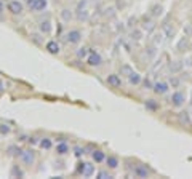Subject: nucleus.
<instances>
[{
  "instance_id": "29",
  "label": "nucleus",
  "mask_w": 192,
  "mask_h": 179,
  "mask_svg": "<svg viewBox=\"0 0 192 179\" xmlns=\"http://www.w3.org/2000/svg\"><path fill=\"white\" fill-rule=\"evenodd\" d=\"M131 72H133V67L130 66V64H123V66L120 67V74H122V75H125V77H128V75H130Z\"/></svg>"
},
{
  "instance_id": "31",
  "label": "nucleus",
  "mask_w": 192,
  "mask_h": 179,
  "mask_svg": "<svg viewBox=\"0 0 192 179\" xmlns=\"http://www.w3.org/2000/svg\"><path fill=\"white\" fill-rule=\"evenodd\" d=\"M72 150H74V155H75V157H82L83 154H87V149L82 147V146H74Z\"/></svg>"
},
{
  "instance_id": "23",
  "label": "nucleus",
  "mask_w": 192,
  "mask_h": 179,
  "mask_svg": "<svg viewBox=\"0 0 192 179\" xmlns=\"http://www.w3.org/2000/svg\"><path fill=\"white\" fill-rule=\"evenodd\" d=\"M21 152H23V150H21V149H19L16 144H11V146H8V147H6V154H8L10 157H18V158H19Z\"/></svg>"
},
{
  "instance_id": "24",
  "label": "nucleus",
  "mask_w": 192,
  "mask_h": 179,
  "mask_svg": "<svg viewBox=\"0 0 192 179\" xmlns=\"http://www.w3.org/2000/svg\"><path fill=\"white\" fill-rule=\"evenodd\" d=\"M39 147L43 149V150H50L53 147V139L51 138H42L40 142H39Z\"/></svg>"
},
{
  "instance_id": "28",
  "label": "nucleus",
  "mask_w": 192,
  "mask_h": 179,
  "mask_svg": "<svg viewBox=\"0 0 192 179\" xmlns=\"http://www.w3.org/2000/svg\"><path fill=\"white\" fill-rule=\"evenodd\" d=\"M144 106H146L147 110H152V112H155L159 109V103L155 101V99H147V101L144 103Z\"/></svg>"
},
{
  "instance_id": "36",
  "label": "nucleus",
  "mask_w": 192,
  "mask_h": 179,
  "mask_svg": "<svg viewBox=\"0 0 192 179\" xmlns=\"http://www.w3.org/2000/svg\"><path fill=\"white\" fill-rule=\"evenodd\" d=\"M87 3H88V0H80V2L77 3L75 11H80V10H83V8H87Z\"/></svg>"
},
{
  "instance_id": "33",
  "label": "nucleus",
  "mask_w": 192,
  "mask_h": 179,
  "mask_svg": "<svg viewBox=\"0 0 192 179\" xmlns=\"http://www.w3.org/2000/svg\"><path fill=\"white\" fill-rule=\"evenodd\" d=\"M162 13H163V8L160 5H155L154 8H152V16L154 18H159V16H162Z\"/></svg>"
},
{
  "instance_id": "15",
  "label": "nucleus",
  "mask_w": 192,
  "mask_h": 179,
  "mask_svg": "<svg viewBox=\"0 0 192 179\" xmlns=\"http://www.w3.org/2000/svg\"><path fill=\"white\" fill-rule=\"evenodd\" d=\"M168 83L167 82H157V83H154V87H152V90H154V93H157V95H165V93L168 91Z\"/></svg>"
},
{
  "instance_id": "20",
  "label": "nucleus",
  "mask_w": 192,
  "mask_h": 179,
  "mask_svg": "<svg viewBox=\"0 0 192 179\" xmlns=\"http://www.w3.org/2000/svg\"><path fill=\"white\" fill-rule=\"evenodd\" d=\"M157 54H159V48L155 47V45H152V43H151V45H149V47L146 48V56H147V59H149V61H152Z\"/></svg>"
},
{
  "instance_id": "34",
  "label": "nucleus",
  "mask_w": 192,
  "mask_h": 179,
  "mask_svg": "<svg viewBox=\"0 0 192 179\" xmlns=\"http://www.w3.org/2000/svg\"><path fill=\"white\" fill-rule=\"evenodd\" d=\"M141 35H143V32H141V31H133L130 34V39L134 40V42H138V40H141Z\"/></svg>"
},
{
  "instance_id": "10",
  "label": "nucleus",
  "mask_w": 192,
  "mask_h": 179,
  "mask_svg": "<svg viewBox=\"0 0 192 179\" xmlns=\"http://www.w3.org/2000/svg\"><path fill=\"white\" fill-rule=\"evenodd\" d=\"M106 82H107V85H109V87H112V88H120V87H122V78H120V75H117V74L107 75Z\"/></svg>"
},
{
  "instance_id": "41",
  "label": "nucleus",
  "mask_w": 192,
  "mask_h": 179,
  "mask_svg": "<svg viewBox=\"0 0 192 179\" xmlns=\"http://www.w3.org/2000/svg\"><path fill=\"white\" fill-rule=\"evenodd\" d=\"M178 83H179V80H178V78H171V85H175V87H178Z\"/></svg>"
},
{
  "instance_id": "8",
  "label": "nucleus",
  "mask_w": 192,
  "mask_h": 179,
  "mask_svg": "<svg viewBox=\"0 0 192 179\" xmlns=\"http://www.w3.org/2000/svg\"><path fill=\"white\" fill-rule=\"evenodd\" d=\"M45 50H47L50 54H59V51H61V45H59L56 40H48L47 43H45Z\"/></svg>"
},
{
  "instance_id": "32",
  "label": "nucleus",
  "mask_w": 192,
  "mask_h": 179,
  "mask_svg": "<svg viewBox=\"0 0 192 179\" xmlns=\"http://www.w3.org/2000/svg\"><path fill=\"white\" fill-rule=\"evenodd\" d=\"M31 40L34 42V43H37V45H42V43H43V39H42L40 34H31Z\"/></svg>"
},
{
  "instance_id": "13",
  "label": "nucleus",
  "mask_w": 192,
  "mask_h": 179,
  "mask_svg": "<svg viewBox=\"0 0 192 179\" xmlns=\"http://www.w3.org/2000/svg\"><path fill=\"white\" fill-rule=\"evenodd\" d=\"M69 152H70V146L67 144V141H58V144H56V154L66 155Z\"/></svg>"
},
{
  "instance_id": "40",
  "label": "nucleus",
  "mask_w": 192,
  "mask_h": 179,
  "mask_svg": "<svg viewBox=\"0 0 192 179\" xmlns=\"http://www.w3.org/2000/svg\"><path fill=\"white\" fill-rule=\"evenodd\" d=\"M3 13H5V3L2 2V0H0V18H2Z\"/></svg>"
},
{
  "instance_id": "19",
  "label": "nucleus",
  "mask_w": 192,
  "mask_h": 179,
  "mask_svg": "<svg viewBox=\"0 0 192 179\" xmlns=\"http://www.w3.org/2000/svg\"><path fill=\"white\" fill-rule=\"evenodd\" d=\"M162 31L165 32L167 39H171L173 35H175V27H173V24L170 23V21H167V23H165V24L162 26Z\"/></svg>"
},
{
  "instance_id": "3",
  "label": "nucleus",
  "mask_w": 192,
  "mask_h": 179,
  "mask_svg": "<svg viewBox=\"0 0 192 179\" xmlns=\"http://www.w3.org/2000/svg\"><path fill=\"white\" fill-rule=\"evenodd\" d=\"M19 160L23 165H26V166H32V165L35 163V154L32 149H24L23 152H21L19 155Z\"/></svg>"
},
{
  "instance_id": "27",
  "label": "nucleus",
  "mask_w": 192,
  "mask_h": 179,
  "mask_svg": "<svg viewBox=\"0 0 192 179\" xmlns=\"http://www.w3.org/2000/svg\"><path fill=\"white\" fill-rule=\"evenodd\" d=\"M10 176L11 177H24V171L21 170L18 165H13L11 170H10Z\"/></svg>"
},
{
  "instance_id": "7",
  "label": "nucleus",
  "mask_w": 192,
  "mask_h": 179,
  "mask_svg": "<svg viewBox=\"0 0 192 179\" xmlns=\"http://www.w3.org/2000/svg\"><path fill=\"white\" fill-rule=\"evenodd\" d=\"M165 40H167V35L165 32H163L162 29L157 31V32H152V37H151V43L155 45L157 48H160L163 43H165Z\"/></svg>"
},
{
  "instance_id": "37",
  "label": "nucleus",
  "mask_w": 192,
  "mask_h": 179,
  "mask_svg": "<svg viewBox=\"0 0 192 179\" xmlns=\"http://www.w3.org/2000/svg\"><path fill=\"white\" fill-rule=\"evenodd\" d=\"M27 142H29L31 146H35V144H39V142H40V139L37 138V136H29V141H27Z\"/></svg>"
},
{
  "instance_id": "35",
  "label": "nucleus",
  "mask_w": 192,
  "mask_h": 179,
  "mask_svg": "<svg viewBox=\"0 0 192 179\" xmlns=\"http://www.w3.org/2000/svg\"><path fill=\"white\" fill-rule=\"evenodd\" d=\"M96 177H99V179H111L112 176H111V174L107 173V171H98Z\"/></svg>"
},
{
  "instance_id": "18",
  "label": "nucleus",
  "mask_w": 192,
  "mask_h": 179,
  "mask_svg": "<svg viewBox=\"0 0 192 179\" xmlns=\"http://www.w3.org/2000/svg\"><path fill=\"white\" fill-rule=\"evenodd\" d=\"M126 78H128V83H130V85H134V87L143 82V77H141L138 72H134V70H133V72H131L130 75H128Z\"/></svg>"
},
{
  "instance_id": "9",
  "label": "nucleus",
  "mask_w": 192,
  "mask_h": 179,
  "mask_svg": "<svg viewBox=\"0 0 192 179\" xmlns=\"http://www.w3.org/2000/svg\"><path fill=\"white\" fill-rule=\"evenodd\" d=\"M170 101H171V104L175 107H181L184 104V101H186V96H184L181 91H175L171 95V99H170Z\"/></svg>"
},
{
  "instance_id": "26",
  "label": "nucleus",
  "mask_w": 192,
  "mask_h": 179,
  "mask_svg": "<svg viewBox=\"0 0 192 179\" xmlns=\"http://www.w3.org/2000/svg\"><path fill=\"white\" fill-rule=\"evenodd\" d=\"M106 163H107V166H109L111 170H115V168H119V165H120L119 158H117V157H114V155L106 157Z\"/></svg>"
},
{
  "instance_id": "11",
  "label": "nucleus",
  "mask_w": 192,
  "mask_h": 179,
  "mask_svg": "<svg viewBox=\"0 0 192 179\" xmlns=\"http://www.w3.org/2000/svg\"><path fill=\"white\" fill-rule=\"evenodd\" d=\"M47 6H48V2H47V0H34L32 5L29 6V8H31L32 11H35V13H40V11L47 10Z\"/></svg>"
},
{
  "instance_id": "30",
  "label": "nucleus",
  "mask_w": 192,
  "mask_h": 179,
  "mask_svg": "<svg viewBox=\"0 0 192 179\" xmlns=\"http://www.w3.org/2000/svg\"><path fill=\"white\" fill-rule=\"evenodd\" d=\"M11 133V126L8 123H0V134L2 136H6Z\"/></svg>"
},
{
  "instance_id": "21",
  "label": "nucleus",
  "mask_w": 192,
  "mask_h": 179,
  "mask_svg": "<svg viewBox=\"0 0 192 179\" xmlns=\"http://www.w3.org/2000/svg\"><path fill=\"white\" fill-rule=\"evenodd\" d=\"M59 16H61V19L64 21V23H70V21H72V18H74L72 10H69V8H62L61 13H59Z\"/></svg>"
},
{
  "instance_id": "14",
  "label": "nucleus",
  "mask_w": 192,
  "mask_h": 179,
  "mask_svg": "<svg viewBox=\"0 0 192 179\" xmlns=\"http://www.w3.org/2000/svg\"><path fill=\"white\" fill-rule=\"evenodd\" d=\"M133 174L136 177H147L149 176V168L146 166V165H136L133 170Z\"/></svg>"
},
{
  "instance_id": "42",
  "label": "nucleus",
  "mask_w": 192,
  "mask_h": 179,
  "mask_svg": "<svg viewBox=\"0 0 192 179\" xmlns=\"http://www.w3.org/2000/svg\"><path fill=\"white\" fill-rule=\"evenodd\" d=\"M5 91V85H3V82H0V93H3Z\"/></svg>"
},
{
  "instance_id": "39",
  "label": "nucleus",
  "mask_w": 192,
  "mask_h": 179,
  "mask_svg": "<svg viewBox=\"0 0 192 179\" xmlns=\"http://www.w3.org/2000/svg\"><path fill=\"white\" fill-rule=\"evenodd\" d=\"M18 141H19V142L29 141V136H27V134H19V136H18Z\"/></svg>"
},
{
  "instance_id": "25",
  "label": "nucleus",
  "mask_w": 192,
  "mask_h": 179,
  "mask_svg": "<svg viewBox=\"0 0 192 179\" xmlns=\"http://www.w3.org/2000/svg\"><path fill=\"white\" fill-rule=\"evenodd\" d=\"M181 69H183V61H175V62H171V64L168 66L170 74H173V75H176Z\"/></svg>"
},
{
  "instance_id": "17",
  "label": "nucleus",
  "mask_w": 192,
  "mask_h": 179,
  "mask_svg": "<svg viewBox=\"0 0 192 179\" xmlns=\"http://www.w3.org/2000/svg\"><path fill=\"white\" fill-rule=\"evenodd\" d=\"M88 54H90V48H87V47H80V48H77V51H75V56L79 61L87 59Z\"/></svg>"
},
{
  "instance_id": "1",
  "label": "nucleus",
  "mask_w": 192,
  "mask_h": 179,
  "mask_svg": "<svg viewBox=\"0 0 192 179\" xmlns=\"http://www.w3.org/2000/svg\"><path fill=\"white\" fill-rule=\"evenodd\" d=\"M190 37H192V24H187L186 29H184V35L181 37V40L178 42V45H176V51H179V53L186 51L187 47H189Z\"/></svg>"
},
{
  "instance_id": "16",
  "label": "nucleus",
  "mask_w": 192,
  "mask_h": 179,
  "mask_svg": "<svg viewBox=\"0 0 192 179\" xmlns=\"http://www.w3.org/2000/svg\"><path fill=\"white\" fill-rule=\"evenodd\" d=\"M91 158H93L95 163H103V162H106V154L103 152V150L95 149L93 152H91Z\"/></svg>"
},
{
  "instance_id": "12",
  "label": "nucleus",
  "mask_w": 192,
  "mask_h": 179,
  "mask_svg": "<svg viewBox=\"0 0 192 179\" xmlns=\"http://www.w3.org/2000/svg\"><path fill=\"white\" fill-rule=\"evenodd\" d=\"M39 31H40V34L48 35V34H51L53 26H51V23H50L48 19H42L40 23H39Z\"/></svg>"
},
{
  "instance_id": "38",
  "label": "nucleus",
  "mask_w": 192,
  "mask_h": 179,
  "mask_svg": "<svg viewBox=\"0 0 192 179\" xmlns=\"http://www.w3.org/2000/svg\"><path fill=\"white\" fill-rule=\"evenodd\" d=\"M144 87H146L147 90H152V87H154V83L151 82V78H146V80H144Z\"/></svg>"
},
{
  "instance_id": "4",
  "label": "nucleus",
  "mask_w": 192,
  "mask_h": 179,
  "mask_svg": "<svg viewBox=\"0 0 192 179\" xmlns=\"http://www.w3.org/2000/svg\"><path fill=\"white\" fill-rule=\"evenodd\" d=\"M6 10H8L11 15L19 16V15H23V11H24V5H23V2H19V0H10V2L6 3Z\"/></svg>"
},
{
  "instance_id": "2",
  "label": "nucleus",
  "mask_w": 192,
  "mask_h": 179,
  "mask_svg": "<svg viewBox=\"0 0 192 179\" xmlns=\"http://www.w3.org/2000/svg\"><path fill=\"white\" fill-rule=\"evenodd\" d=\"M77 173L82 174L83 177H91V176L95 174V165L91 163V162H82V163H79Z\"/></svg>"
},
{
  "instance_id": "6",
  "label": "nucleus",
  "mask_w": 192,
  "mask_h": 179,
  "mask_svg": "<svg viewBox=\"0 0 192 179\" xmlns=\"http://www.w3.org/2000/svg\"><path fill=\"white\" fill-rule=\"evenodd\" d=\"M85 61H87V64H88L90 67H99V66L103 64V56L93 50V51H90L88 58L85 59Z\"/></svg>"
},
{
  "instance_id": "22",
  "label": "nucleus",
  "mask_w": 192,
  "mask_h": 179,
  "mask_svg": "<svg viewBox=\"0 0 192 179\" xmlns=\"http://www.w3.org/2000/svg\"><path fill=\"white\" fill-rule=\"evenodd\" d=\"M141 29H143L144 32H147V34H152V32H154V29H155L154 21H152V19H146L144 23L141 24Z\"/></svg>"
},
{
  "instance_id": "5",
  "label": "nucleus",
  "mask_w": 192,
  "mask_h": 179,
  "mask_svg": "<svg viewBox=\"0 0 192 179\" xmlns=\"http://www.w3.org/2000/svg\"><path fill=\"white\" fill-rule=\"evenodd\" d=\"M82 37H83V34L79 29H72V31H69L66 34L64 40H66L67 43H70V45H77V43H80V42H82Z\"/></svg>"
}]
</instances>
